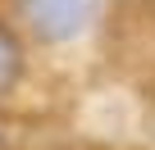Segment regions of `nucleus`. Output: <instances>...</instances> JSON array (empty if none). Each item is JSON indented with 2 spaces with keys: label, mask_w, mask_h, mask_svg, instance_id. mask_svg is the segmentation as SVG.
<instances>
[{
  "label": "nucleus",
  "mask_w": 155,
  "mask_h": 150,
  "mask_svg": "<svg viewBox=\"0 0 155 150\" xmlns=\"http://www.w3.org/2000/svg\"><path fill=\"white\" fill-rule=\"evenodd\" d=\"M101 14V0H23V18L41 41H73Z\"/></svg>",
  "instance_id": "f257e3e1"
},
{
  "label": "nucleus",
  "mask_w": 155,
  "mask_h": 150,
  "mask_svg": "<svg viewBox=\"0 0 155 150\" xmlns=\"http://www.w3.org/2000/svg\"><path fill=\"white\" fill-rule=\"evenodd\" d=\"M18 68H23V50H18V41H14L9 27H0V96L14 87Z\"/></svg>",
  "instance_id": "f03ea898"
}]
</instances>
